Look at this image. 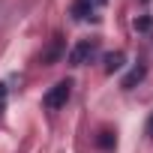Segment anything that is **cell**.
<instances>
[{"mask_svg":"<svg viewBox=\"0 0 153 153\" xmlns=\"http://www.w3.org/2000/svg\"><path fill=\"white\" fill-rule=\"evenodd\" d=\"M69 93H72V81H57L48 93H45V108H63L66 105V99H69Z\"/></svg>","mask_w":153,"mask_h":153,"instance_id":"7a4b0ae2","label":"cell"},{"mask_svg":"<svg viewBox=\"0 0 153 153\" xmlns=\"http://www.w3.org/2000/svg\"><path fill=\"white\" fill-rule=\"evenodd\" d=\"M135 27L138 30H150V18H135Z\"/></svg>","mask_w":153,"mask_h":153,"instance_id":"52a82bcc","label":"cell"},{"mask_svg":"<svg viewBox=\"0 0 153 153\" xmlns=\"http://www.w3.org/2000/svg\"><path fill=\"white\" fill-rule=\"evenodd\" d=\"M96 51H99L96 39H81V42H75V48L69 51V63L72 66H84V63H90L96 57Z\"/></svg>","mask_w":153,"mask_h":153,"instance_id":"6da1fadb","label":"cell"},{"mask_svg":"<svg viewBox=\"0 0 153 153\" xmlns=\"http://www.w3.org/2000/svg\"><path fill=\"white\" fill-rule=\"evenodd\" d=\"M3 102H6V87L0 84V111H3Z\"/></svg>","mask_w":153,"mask_h":153,"instance_id":"ba28073f","label":"cell"},{"mask_svg":"<svg viewBox=\"0 0 153 153\" xmlns=\"http://www.w3.org/2000/svg\"><path fill=\"white\" fill-rule=\"evenodd\" d=\"M105 6V0H75V3H72V18H78V21H84V18H96L93 12L96 9H102Z\"/></svg>","mask_w":153,"mask_h":153,"instance_id":"3957f363","label":"cell"},{"mask_svg":"<svg viewBox=\"0 0 153 153\" xmlns=\"http://www.w3.org/2000/svg\"><path fill=\"white\" fill-rule=\"evenodd\" d=\"M144 72H147L144 66H135V69H132V72L126 75V78H123V87H132V84H138V81L144 78Z\"/></svg>","mask_w":153,"mask_h":153,"instance_id":"5b68a950","label":"cell"},{"mask_svg":"<svg viewBox=\"0 0 153 153\" xmlns=\"http://www.w3.org/2000/svg\"><path fill=\"white\" fill-rule=\"evenodd\" d=\"M96 144H99L102 150H111V147H114V135H111V132H99V138H96Z\"/></svg>","mask_w":153,"mask_h":153,"instance_id":"8992f818","label":"cell"},{"mask_svg":"<svg viewBox=\"0 0 153 153\" xmlns=\"http://www.w3.org/2000/svg\"><path fill=\"white\" fill-rule=\"evenodd\" d=\"M147 135L153 138V114H150V120H147Z\"/></svg>","mask_w":153,"mask_h":153,"instance_id":"9c48e42d","label":"cell"},{"mask_svg":"<svg viewBox=\"0 0 153 153\" xmlns=\"http://www.w3.org/2000/svg\"><path fill=\"white\" fill-rule=\"evenodd\" d=\"M123 51H114V54H105V72H117V69H123Z\"/></svg>","mask_w":153,"mask_h":153,"instance_id":"277c9868","label":"cell"}]
</instances>
